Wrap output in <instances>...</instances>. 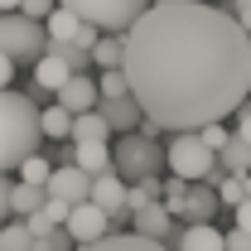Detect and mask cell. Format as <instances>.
<instances>
[{
    "instance_id": "6da1fadb",
    "label": "cell",
    "mask_w": 251,
    "mask_h": 251,
    "mask_svg": "<svg viewBox=\"0 0 251 251\" xmlns=\"http://www.w3.org/2000/svg\"><path fill=\"white\" fill-rule=\"evenodd\" d=\"M126 82L155 130L198 135L251 97V34L222 5H150L126 34Z\"/></svg>"
},
{
    "instance_id": "7a4b0ae2",
    "label": "cell",
    "mask_w": 251,
    "mask_h": 251,
    "mask_svg": "<svg viewBox=\"0 0 251 251\" xmlns=\"http://www.w3.org/2000/svg\"><path fill=\"white\" fill-rule=\"evenodd\" d=\"M39 135H44V111H34V101L25 92H5V140H0V164L15 179L25 159L39 155Z\"/></svg>"
},
{
    "instance_id": "3957f363",
    "label": "cell",
    "mask_w": 251,
    "mask_h": 251,
    "mask_svg": "<svg viewBox=\"0 0 251 251\" xmlns=\"http://www.w3.org/2000/svg\"><path fill=\"white\" fill-rule=\"evenodd\" d=\"M63 10H73L82 25H92L101 34H130L145 15H150V0H63Z\"/></svg>"
},
{
    "instance_id": "277c9868",
    "label": "cell",
    "mask_w": 251,
    "mask_h": 251,
    "mask_svg": "<svg viewBox=\"0 0 251 251\" xmlns=\"http://www.w3.org/2000/svg\"><path fill=\"white\" fill-rule=\"evenodd\" d=\"M159 164H169V150H159V130H135V135H126L116 140V174H121L126 184H150L155 179Z\"/></svg>"
},
{
    "instance_id": "5b68a950",
    "label": "cell",
    "mask_w": 251,
    "mask_h": 251,
    "mask_svg": "<svg viewBox=\"0 0 251 251\" xmlns=\"http://www.w3.org/2000/svg\"><path fill=\"white\" fill-rule=\"evenodd\" d=\"M49 25H39L29 15H0V49L10 63H44L49 58Z\"/></svg>"
},
{
    "instance_id": "8992f818",
    "label": "cell",
    "mask_w": 251,
    "mask_h": 251,
    "mask_svg": "<svg viewBox=\"0 0 251 251\" xmlns=\"http://www.w3.org/2000/svg\"><path fill=\"white\" fill-rule=\"evenodd\" d=\"M218 150H208L203 145V135H174L169 140V169H174V179H184V184H218L222 169Z\"/></svg>"
},
{
    "instance_id": "52a82bcc",
    "label": "cell",
    "mask_w": 251,
    "mask_h": 251,
    "mask_svg": "<svg viewBox=\"0 0 251 251\" xmlns=\"http://www.w3.org/2000/svg\"><path fill=\"white\" fill-rule=\"evenodd\" d=\"M68 237H73L77 247H97V242L116 237V218L101 213L97 203H82V208H73V218H68Z\"/></svg>"
},
{
    "instance_id": "ba28073f",
    "label": "cell",
    "mask_w": 251,
    "mask_h": 251,
    "mask_svg": "<svg viewBox=\"0 0 251 251\" xmlns=\"http://www.w3.org/2000/svg\"><path fill=\"white\" fill-rule=\"evenodd\" d=\"M92 184H97V179H92V174H82L77 164H58L53 179H49V198L82 208V203H92Z\"/></svg>"
},
{
    "instance_id": "9c48e42d",
    "label": "cell",
    "mask_w": 251,
    "mask_h": 251,
    "mask_svg": "<svg viewBox=\"0 0 251 251\" xmlns=\"http://www.w3.org/2000/svg\"><path fill=\"white\" fill-rule=\"evenodd\" d=\"M92 203L101 213H111V218H126V213H130V184H126L116 169H106L92 184Z\"/></svg>"
},
{
    "instance_id": "30bf717a",
    "label": "cell",
    "mask_w": 251,
    "mask_h": 251,
    "mask_svg": "<svg viewBox=\"0 0 251 251\" xmlns=\"http://www.w3.org/2000/svg\"><path fill=\"white\" fill-rule=\"evenodd\" d=\"M53 106L73 111V116H87V111H97V106H101V82H92V77H73V82L53 97Z\"/></svg>"
},
{
    "instance_id": "8fae6325",
    "label": "cell",
    "mask_w": 251,
    "mask_h": 251,
    "mask_svg": "<svg viewBox=\"0 0 251 251\" xmlns=\"http://www.w3.org/2000/svg\"><path fill=\"white\" fill-rule=\"evenodd\" d=\"M130 227H135V237H150V242H169V232H174V213H169L164 203H150V208H140V213L130 218Z\"/></svg>"
},
{
    "instance_id": "7c38bea8",
    "label": "cell",
    "mask_w": 251,
    "mask_h": 251,
    "mask_svg": "<svg viewBox=\"0 0 251 251\" xmlns=\"http://www.w3.org/2000/svg\"><path fill=\"white\" fill-rule=\"evenodd\" d=\"M97 111L111 121V130H126V135H135V121L145 116L135 97H101V106H97Z\"/></svg>"
},
{
    "instance_id": "4fadbf2b",
    "label": "cell",
    "mask_w": 251,
    "mask_h": 251,
    "mask_svg": "<svg viewBox=\"0 0 251 251\" xmlns=\"http://www.w3.org/2000/svg\"><path fill=\"white\" fill-rule=\"evenodd\" d=\"M218 188H208V184H193L188 188V203H184V213H179V218H193L188 222V227H208V218H213V213H218Z\"/></svg>"
},
{
    "instance_id": "5bb4252c",
    "label": "cell",
    "mask_w": 251,
    "mask_h": 251,
    "mask_svg": "<svg viewBox=\"0 0 251 251\" xmlns=\"http://www.w3.org/2000/svg\"><path fill=\"white\" fill-rule=\"evenodd\" d=\"M174 251H227V237H222L213 222L208 227H184L174 237Z\"/></svg>"
},
{
    "instance_id": "9a60e30c",
    "label": "cell",
    "mask_w": 251,
    "mask_h": 251,
    "mask_svg": "<svg viewBox=\"0 0 251 251\" xmlns=\"http://www.w3.org/2000/svg\"><path fill=\"white\" fill-rule=\"evenodd\" d=\"M77 73L68 68V63H58V58H44V63H34V87H44V92H53L58 97L68 82H73Z\"/></svg>"
},
{
    "instance_id": "2e32d148",
    "label": "cell",
    "mask_w": 251,
    "mask_h": 251,
    "mask_svg": "<svg viewBox=\"0 0 251 251\" xmlns=\"http://www.w3.org/2000/svg\"><path fill=\"white\" fill-rule=\"evenodd\" d=\"M106 135H111V121L101 111H87V116H77V126H73V140L77 145H106Z\"/></svg>"
},
{
    "instance_id": "e0dca14e",
    "label": "cell",
    "mask_w": 251,
    "mask_h": 251,
    "mask_svg": "<svg viewBox=\"0 0 251 251\" xmlns=\"http://www.w3.org/2000/svg\"><path fill=\"white\" fill-rule=\"evenodd\" d=\"M77 251H169L164 242H150V237H135V232H116L97 247H77Z\"/></svg>"
},
{
    "instance_id": "ac0fdd59",
    "label": "cell",
    "mask_w": 251,
    "mask_h": 251,
    "mask_svg": "<svg viewBox=\"0 0 251 251\" xmlns=\"http://www.w3.org/2000/svg\"><path fill=\"white\" fill-rule=\"evenodd\" d=\"M92 63L101 68V73H121L126 68V39L121 34H106V39L92 49Z\"/></svg>"
},
{
    "instance_id": "d6986e66",
    "label": "cell",
    "mask_w": 251,
    "mask_h": 251,
    "mask_svg": "<svg viewBox=\"0 0 251 251\" xmlns=\"http://www.w3.org/2000/svg\"><path fill=\"white\" fill-rule=\"evenodd\" d=\"M222 174H251V145L232 130V140H227V150H222Z\"/></svg>"
},
{
    "instance_id": "ffe728a7",
    "label": "cell",
    "mask_w": 251,
    "mask_h": 251,
    "mask_svg": "<svg viewBox=\"0 0 251 251\" xmlns=\"http://www.w3.org/2000/svg\"><path fill=\"white\" fill-rule=\"evenodd\" d=\"M77 34H82V20H77L73 10H58V15L49 20V39H53V44H77Z\"/></svg>"
},
{
    "instance_id": "44dd1931",
    "label": "cell",
    "mask_w": 251,
    "mask_h": 251,
    "mask_svg": "<svg viewBox=\"0 0 251 251\" xmlns=\"http://www.w3.org/2000/svg\"><path fill=\"white\" fill-rule=\"evenodd\" d=\"M73 126H77V116L63 111V106H49L44 111V135L49 140H73Z\"/></svg>"
},
{
    "instance_id": "7402d4cb",
    "label": "cell",
    "mask_w": 251,
    "mask_h": 251,
    "mask_svg": "<svg viewBox=\"0 0 251 251\" xmlns=\"http://www.w3.org/2000/svg\"><path fill=\"white\" fill-rule=\"evenodd\" d=\"M15 179H20V184H34V188H49L53 164H49L44 155H34V159H25V164H20V174H15Z\"/></svg>"
},
{
    "instance_id": "603a6c76",
    "label": "cell",
    "mask_w": 251,
    "mask_h": 251,
    "mask_svg": "<svg viewBox=\"0 0 251 251\" xmlns=\"http://www.w3.org/2000/svg\"><path fill=\"white\" fill-rule=\"evenodd\" d=\"M49 58H58V63H68L77 77H82V68L92 63V53L82 49V44H49Z\"/></svg>"
},
{
    "instance_id": "cb8c5ba5",
    "label": "cell",
    "mask_w": 251,
    "mask_h": 251,
    "mask_svg": "<svg viewBox=\"0 0 251 251\" xmlns=\"http://www.w3.org/2000/svg\"><path fill=\"white\" fill-rule=\"evenodd\" d=\"M34 247H39V237H34L25 222H10L0 232V251H34Z\"/></svg>"
},
{
    "instance_id": "d4e9b609",
    "label": "cell",
    "mask_w": 251,
    "mask_h": 251,
    "mask_svg": "<svg viewBox=\"0 0 251 251\" xmlns=\"http://www.w3.org/2000/svg\"><path fill=\"white\" fill-rule=\"evenodd\" d=\"M218 198L237 213V208L247 203V179H242V174H222V179H218Z\"/></svg>"
},
{
    "instance_id": "484cf974",
    "label": "cell",
    "mask_w": 251,
    "mask_h": 251,
    "mask_svg": "<svg viewBox=\"0 0 251 251\" xmlns=\"http://www.w3.org/2000/svg\"><path fill=\"white\" fill-rule=\"evenodd\" d=\"M150 203H159V179H150V184H135V188H130V218H135L140 208H150Z\"/></svg>"
},
{
    "instance_id": "4316f807",
    "label": "cell",
    "mask_w": 251,
    "mask_h": 251,
    "mask_svg": "<svg viewBox=\"0 0 251 251\" xmlns=\"http://www.w3.org/2000/svg\"><path fill=\"white\" fill-rule=\"evenodd\" d=\"M188 188H193V184H184V179H169V184H164V208H169L174 218L184 213V203H188Z\"/></svg>"
},
{
    "instance_id": "83f0119b",
    "label": "cell",
    "mask_w": 251,
    "mask_h": 251,
    "mask_svg": "<svg viewBox=\"0 0 251 251\" xmlns=\"http://www.w3.org/2000/svg\"><path fill=\"white\" fill-rule=\"evenodd\" d=\"M34 251H77V242L68 237V227H58V232H49V237H39V247Z\"/></svg>"
},
{
    "instance_id": "f1b7e54d",
    "label": "cell",
    "mask_w": 251,
    "mask_h": 251,
    "mask_svg": "<svg viewBox=\"0 0 251 251\" xmlns=\"http://www.w3.org/2000/svg\"><path fill=\"white\" fill-rule=\"evenodd\" d=\"M101 97H130L126 73H101Z\"/></svg>"
},
{
    "instance_id": "f546056e",
    "label": "cell",
    "mask_w": 251,
    "mask_h": 251,
    "mask_svg": "<svg viewBox=\"0 0 251 251\" xmlns=\"http://www.w3.org/2000/svg\"><path fill=\"white\" fill-rule=\"evenodd\" d=\"M198 135H203V145H208V150H227V140H232V135H227V130H222V126H208V130H198Z\"/></svg>"
},
{
    "instance_id": "4dcf8cb0",
    "label": "cell",
    "mask_w": 251,
    "mask_h": 251,
    "mask_svg": "<svg viewBox=\"0 0 251 251\" xmlns=\"http://www.w3.org/2000/svg\"><path fill=\"white\" fill-rule=\"evenodd\" d=\"M227 251H251V232L232 227V232H227Z\"/></svg>"
},
{
    "instance_id": "1f68e13d",
    "label": "cell",
    "mask_w": 251,
    "mask_h": 251,
    "mask_svg": "<svg viewBox=\"0 0 251 251\" xmlns=\"http://www.w3.org/2000/svg\"><path fill=\"white\" fill-rule=\"evenodd\" d=\"M227 10H232V15H237V20H242V29L251 34V0H232V5H227Z\"/></svg>"
},
{
    "instance_id": "d6a6232c",
    "label": "cell",
    "mask_w": 251,
    "mask_h": 251,
    "mask_svg": "<svg viewBox=\"0 0 251 251\" xmlns=\"http://www.w3.org/2000/svg\"><path fill=\"white\" fill-rule=\"evenodd\" d=\"M237 135H242V140L251 145V101L242 106V111H237Z\"/></svg>"
},
{
    "instance_id": "836d02e7",
    "label": "cell",
    "mask_w": 251,
    "mask_h": 251,
    "mask_svg": "<svg viewBox=\"0 0 251 251\" xmlns=\"http://www.w3.org/2000/svg\"><path fill=\"white\" fill-rule=\"evenodd\" d=\"M237 227H242V232H251V198L237 208Z\"/></svg>"
},
{
    "instance_id": "e575fe53",
    "label": "cell",
    "mask_w": 251,
    "mask_h": 251,
    "mask_svg": "<svg viewBox=\"0 0 251 251\" xmlns=\"http://www.w3.org/2000/svg\"><path fill=\"white\" fill-rule=\"evenodd\" d=\"M150 5H179V0H150Z\"/></svg>"
}]
</instances>
